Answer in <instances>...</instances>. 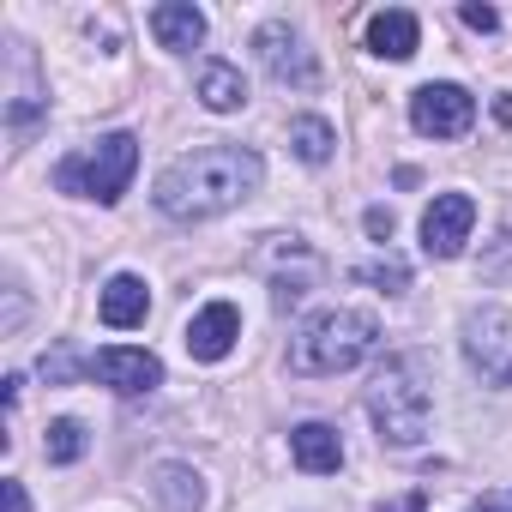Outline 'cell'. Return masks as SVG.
<instances>
[{
  "instance_id": "1",
  "label": "cell",
  "mask_w": 512,
  "mask_h": 512,
  "mask_svg": "<svg viewBox=\"0 0 512 512\" xmlns=\"http://www.w3.org/2000/svg\"><path fill=\"white\" fill-rule=\"evenodd\" d=\"M260 175H266L260 151H247V145H199V151L175 157L157 175V211L175 217V223H205V217L241 205L253 187H260Z\"/></svg>"
},
{
  "instance_id": "2",
  "label": "cell",
  "mask_w": 512,
  "mask_h": 512,
  "mask_svg": "<svg viewBox=\"0 0 512 512\" xmlns=\"http://www.w3.org/2000/svg\"><path fill=\"white\" fill-rule=\"evenodd\" d=\"M380 350V320L362 308H320L296 338H290V374L320 380V374H350Z\"/></svg>"
},
{
  "instance_id": "3",
  "label": "cell",
  "mask_w": 512,
  "mask_h": 512,
  "mask_svg": "<svg viewBox=\"0 0 512 512\" xmlns=\"http://www.w3.org/2000/svg\"><path fill=\"white\" fill-rule=\"evenodd\" d=\"M368 416L380 428L386 446H416L434 422V392L422 380V362L416 356H386V368L374 374L368 386Z\"/></svg>"
},
{
  "instance_id": "4",
  "label": "cell",
  "mask_w": 512,
  "mask_h": 512,
  "mask_svg": "<svg viewBox=\"0 0 512 512\" xmlns=\"http://www.w3.org/2000/svg\"><path fill=\"white\" fill-rule=\"evenodd\" d=\"M133 169H139V139L133 133H109L91 151L61 157L55 163V187L79 193V199H97V205H115L127 193V181H133Z\"/></svg>"
},
{
  "instance_id": "5",
  "label": "cell",
  "mask_w": 512,
  "mask_h": 512,
  "mask_svg": "<svg viewBox=\"0 0 512 512\" xmlns=\"http://www.w3.org/2000/svg\"><path fill=\"white\" fill-rule=\"evenodd\" d=\"M464 362L482 374V386H512V308H476L464 314Z\"/></svg>"
},
{
  "instance_id": "6",
  "label": "cell",
  "mask_w": 512,
  "mask_h": 512,
  "mask_svg": "<svg viewBox=\"0 0 512 512\" xmlns=\"http://www.w3.org/2000/svg\"><path fill=\"white\" fill-rule=\"evenodd\" d=\"M470 121H476V97H470L464 85H452V79L422 85V91L410 97V127H416L422 139H458Z\"/></svg>"
},
{
  "instance_id": "7",
  "label": "cell",
  "mask_w": 512,
  "mask_h": 512,
  "mask_svg": "<svg viewBox=\"0 0 512 512\" xmlns=\"http://www.w3.org/2000/svg\"><path fill=\"white\" fill-rule=\"evenodd\" d=\"M253 55L266 61V73H272L278 85H296V91H308V85L320 79V67H314V55H308L302 31H296V25H284V19H272V25H260V31H253Z\"/></svg>"
},
{
  "instance_id": "8",
  "label": "cell",
  "mask_w": 512,
  "mask_h": 512,
  "mask_svg": "<svg viewBox=\"0 0 512 512\" xmlns=\"http://www.w3.org/2000/svg\"><path fill=\"white\" fill-rule=\"evenodd\" d=\"M470 229H476V199L470 193H434V205L422 211V247H428V260H458Z\"/></svg>"
},
{
  "instance_id": "9",
  "label": "cell",
  "mask_w": 512,
  "mask_h": 512,
  "mask_svg": "<svg viewBox=\"0 0 512 512\" xmlns=\"http://www.w3.org/2000/svg\"><path fill=\"white\" fill-rule=\"evenodd\" d=\"M85 368H91V380H103V386L121 392V398H139V392H157V386H163V362H157L151 350H127V344L97 350Z\"/></svg>"
},
{
  "instance_id": "10",
  "label": "cell",
  "mask_w": 512,
  "mask_h": 512,
  "mask_svg": "<svg viewBox=\"0 0 512 512\" xmlns=\"http://www.w3.org/2000/svg\"><path fill=\"white\" fill-rule=\"evenodd\" d=\"M241 338V308L235 302H205L193 320H187V356L193 362H223Z\"/></svg>"
},
{
  "instance_id": "11",
  "label": "cell",
  "mask_w": 512,
  "mask_h": 512,
  "mask_svg": "<svg viewBox=\"0 0 512 512\" xmlns=\"http://www.w3.org/2000/svg\"><path fill=\"white\" fill-rule=\"evenodd\" d=\"M97 314H103V326H115V332H133V326H145V314H151V290H145V278H133V272H115V278L103 284V302H97Z\"/></svg>"
},
{
  "instance_id": "12",
  "label": "cell",
  "mask_w": 512,
  "mask_h": 512,
  "mask_svg": "<svg viewBox=\"0 0 512 512\" xmlns=\"http://www.w3.org/2000/svg\"><path fill=\"white\" fill-rule=\"evenodd\" d=\"M368 49H374L380 61H410V55L422 49V25H416V13H404V7L374 13V19H368Z\"/></svg>"
},
{
  "instance_id": "13",
  "label": "cell",
  "mask_w": 512,
  "mask_h": 512,
  "mask_svg": "<svg viewBox=\"0 0 512 512\" xmlns=\"http://www.w3.org/2000/svg\"><path fill=\"white\" fill-rule=\"evenodd\" d=\"M290 458H296L308 476H332V470L344 464V440H338V428H326V422H302V428L290 434Z\"/></svg>"
},
{
  "instance_id": "14",
  "label": "cell",
  "mask_w": 512,
  "mask_h": 512,
  "mask_svg": "<svg viewBox=\"0 0 512 512\" xmlns=\"http://www.w3.org/2000/svg\"><path fill=\"white\" fill-rule=\"evenodd\" d=\"M151 31L163 49H199L205 43V13L187 7V0H163V7L151 13Z\"/></svg>"
},
{
  "instance_id": "15",
  "label": "cell",
  "mask_w": 512,
  "mask_h": 512,
  "mask_svg": "<svg viewBox=\"0 0 512 512\" xmlns=\"http://www.w3.org/2000/svg\"><path fill=\"white\" fill-rule=\"evenodd\" d=\"M199 103H205L211 115L241 109V103H247V79H241V67H229V61H205V67H199Z\"/></svg>"
},
{
  "instance_id": "16",
  "label": "cell",
  "mask_w": 512,
  "mask_h": 512,
  "mask_svg": "<svg viewBox=\"0 0 512 512\" xmlns=\"http://www.w3.org/2000/svg\"><path fill=\"white\" fill-rule=\"evenodd\" d=\"M31 115H43V91L31 85V49H25V43H13V103H7V121H13V127H25Z\"/></svg>"
},
{
  "instance_id": "17",
  "label": "cell",
  "mask_w": 512,
  "mask_h": 512,
  "mask_svg": "<svg viewBox=\"0 0 512 512\" xmlns=\"http://www.w3.org/2000/svg\"><path fill=\"white\" fill-rule=\"evenodd\" d=\"M290 145H296L302 163H326L332 145H338V133H332V121H320V115H296V121H290Z\"/></svg>"
},
{
  "instance_id": "18",
  "label": "cell",
  "mask_w": 512,
  "mask_h": 512,
  "mask_svg": "<svg viewBox=\"0 0 512 512\" xmlns=\"http://www.w3.org/2000/svg\"><path fill=\"white\" fill-rule=\"evenodd\" d=\"M43 452H49V464H79V458H85V428H79L73 416L49 422V434H43Z\"/></svg>"
},
{
  "instance_id": "19",
  "label": "cell",
  "mask_w": 512,
  "mask_h": 512,
  "mask_svg": "<svg viewBox=\"0 0 512 512\" xmlns=\"http://www.w3.org/2000/svg\"><path fill=\"white\" fill-rule=\"evenodd\" d=\"M356 278H362V284H380L386 296H398V290L410 284V272H404V260H374V266H356Z\"/></svg>"
},
{
  "instance_id": "20",
  "label": "cell",
  "mask_w": 512,
  "mask_h": 512,
  "mask_svg": "<svg viewBox=\"0 0 512 512\" xmlns=\"http://www.w3.org/2000/svg\"><path fill=\"white\" fill-rule=\"evenodd\" d=\"M362 223H368V235H374V241H392V229H398V217H392L386 205H374V211H368Z\"/></svg>"
},
{
  "instance_id": "21",
  "label": "cell",
  "mask_w": 512,
  "mask_h": 512,
  "mask_svg": "<svg viewBox=\"0 0 512 512\" xmlns=\"http://www.w3.org/2000/svg\"><path fill=\"white\" fill-rule=\"evenodd\" d=\"M458 19H464L470 31H500V13H494V7H464Z\"/></svg>"
},
{
  "instance_id": "22",
  "label": "cell",
  "mask_w": 512,
  "mask_h": 512,
  "mask_svg": "<svg viewBox=\"0 0 512 512\" xmlns=\"http://www.w3.org/2000/svg\"><path fill=\"white\" fill-rule=\"evenodd\" d=\"M0 494H7V512H31V494H25V482H19V476L0 482Z\"/></svg>"
},
{
  "instance_id": "23",
  "label": "cell",
  "mask_w": 512,
  "mask_h": 512,
  "mask_svg": "<svg viewBox=\"0 0 512 512\" xmlns=\"http://www.w3.org/2000/svg\"><path fill=\"white\" fill-rule=\"evenodd\" d=\"M422 506H428V494H422V488H410V494H404V500H392L386 512H422Z\"/></svg>"
},
{
  "instance_id": "24",
  "label": "cell",
  "mask_w": 512,
  "mask_h": 512,
  "mask_svg": "<svg viewBox=\"0 0 512 512\" xmlns=\"http://www.w3.org/2000/svg\"><path fill=\"white\" fill-rule=\"evenodd\" d=\"M494 115H500V121L512 127V97H500V103H494Z\"/></svg>"
},
{
  "instance_id": "25",
  "label": "cell",
  "mask_w": 512,
  "mask_h": 512,
  "mask_svg": "<svg viewBox=\"0 0 512 512\" xmlns=\"http://www.w3.org/2000/svg\"><path fill=\"white\" fill-rule=\"evenodd\" d=\"M482 512H512V506H500V500H482Z\"/></svg>"
}]
</instances>
